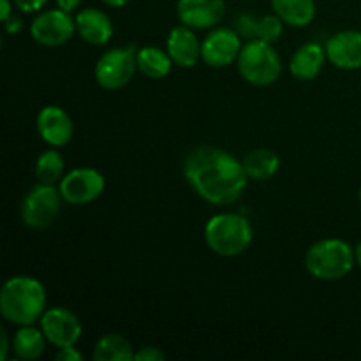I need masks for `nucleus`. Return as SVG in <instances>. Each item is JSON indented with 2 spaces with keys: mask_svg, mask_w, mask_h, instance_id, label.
Returning a JSON list of instances; mask_svg holds the SVG:
<instances>
[{
  "mask_svg": "<svg viewBox=\"0 0 361 361\" xmlns=\"http://www.w3.org/2000/svg\"><path fill=\"white\" fill-rule=\"evenodd\" d=\"M104 176L94 168H78L60 180V194L71 204H87L104 192Z\"/></svg>",
  "mask_w": 361,
  "mask_h": 361,
  "instance_id": "9",
  "label": "nucleus"
},
{
  "mask_svg": "<svg viewBox=\"0 0 361 361\" xmlns=\"http://www.w3.org/2000/svg\"><path fill=\"white\" fill-rule=\"evenodd\" d=\"M46 335L42 330H37L32 324L21 326L13 338V351L20 360H37L41 358L46 349Z\"/></svg>",
  "mask_w": 361,
  "mask_h": 361,
  "instance_id": "20",
  "label": "nucleus"
},
{
  "mask_svg": "<svg viewBox=\"0 0 361 361\" xmlns=\"http://www.w3.org/2000/svg\"><path fill=\"white\" fill-rule=\"evenodd\" d=\"M360 201H361V189H360Z\"/></svg>",
  "mask_w": 361,
  "mask_h": 361,
  "instance_id": "35",
  "label": "nucleus"
},
{
  "mask_svg": "<svg viewBox=\"0 0 361 361\" xmlns=\"http://www.w3.org/2000/svg\"><path fill=\"white\" fill-rule=\"evenodd\" d=\"M81 0H56V6L60 7V9L67 11V13H73V11H76L78 7H80Z\"/></svg>",
  "mask_w": 361,
  "mask_h": 361,
  "instance_id": "31",
  "label": "nucleus"
},
{
  "mask_svg": "<svg viewBox=\"0 0 361 361\" xmlns=\"http://www.w3.org/2000/svg\"><path fill=\"white\" fill-rule=\"evenodd\" d=\"M137 51L133 46L113 48L95 63V81L106 90L123 88L137 69Z\"/></svg>",
  "mask_w": 361,
  "mask_h": 361,
  "instance_id": "7",
  "label": "nucleus"
},
{
  "mask_svg": "<svg viewBox=\"0 0 361 361\" xmlns=\"http://www.w3.org/2000/svg\"><path fill=\"white\" fill-rule=\"evenodd\" d=\"M282 23L284 21L277 16V14H270V16H264L257 21V34L256 37L261 41L268 42V44H274L279 41V37L282 35Z\"/></svg>",
  "mask_w": 361,
  "mask_h": 361,
  "instance_id": "24",
  "label": "nucleus"
},
{
  "mask_svg": "<svg viewBox=\"0 0 361 361\" xmlns=\"http://www.w3.org/2000/svg\"><path fill=\"white\" fill-rule=\"evenodd\" d=\"M63 159L56 150H48L39 155L35 162V176L39 183H48L55 185L56 182L63 178Z\"/></svg>",
  "mask_w": 361,
  "mask_h": 361,
  "instance_id": "23",
  "label": "nucleus"
},
{
  "mask_svg": "<svg viewBox=\"0 0 361 361\" xmlns=\"http://www.w3.org/2000/svg\"><path fill=\"white\" fill-rule=\"evenodd\" d=\"M60 189L48 183H39L25 196L21 204V221L27 228L44 229L53 224L62 207Z\"/></svg>",
  "mask_w": 361,
  "mask_h": 361,
  "instance_id": "6",
  "label": "nucleus"
},
{
  "mask_svg": "<svg viewBox=\"0 0 361 361\" xmlns=\"http://www.w3.org/2000/svg\"><path fill=\"white\" fill-rule=\"evenodd\" d=\"M95 361H134L130 342L120 334H106L95 342Z\"/></svg>",
  "mask_w": 361,
  "mask_h": 361,
  "instance_id": "22",
  "label": "nucleus"
},
{
  "mask_svg": "<svg viewBox=\"0 0 361 361\" xmlns=\"http://www.w3.org/2000/svg\"><path fill=\"white\" fill-rule=\"evenodd\" d=\"M355 257H356V264L361 268V243H358L355 249Z\"/></svg>",
  "mask_w": 361,
  "mask_h": 361,
  "instance_id": "34",
  "label": "nucleus"
},
{
  "mask_svg": "<svg viewBox=\"0 0 361 361\" xmlns=\"http://www.w3.org/2000/svg\"><path fill=\"white\" fill-rule=\"evenodd\" d=\"M242 48L238 32L224 27L215 28L201 42V59L204 60L207 66L221 69V67H228L235 60H238Z\"/></svg>",
  "mask_w": 361,
  "mask_h": 361,
  "instance_id": "10",
  "label": "nucleus"
},
{
  "mask_svg": "<svg viewBox=\"0 0 361 361\" xmlns=\"http://www.w3.org/2000/svg\"><path fill=\"white\" fill-rule=\"evenodd\" d=\"M76 20L63 9H49L39 14L30 25V34L35 42L42 46H62L73 37Z\"/></svg>",
  "mask_w": 361,
  "mask_h": 361,
  "instance_id": "8",
  "label": "nucleus"
},
{
  "mask_svg": "<svg viewBox=\"0 0 361 361\" xmlns=\"http://www.w3.org/2000/svg\"><path fill=\"white\" fill-rule=\"evenodd\" d=\"M55 358L59 361H80L81 355L74 349V345H69V348H60V353Z\"/></svg>",
  "mask_w": 361,
  "mask_h": 361,
  "instance_id": "28",
  "label": "nucleus"
},
{
  "mask_svg": "<svg viewBox=\"0 0 361 361\" xmlns=\"http://www.w3.org/2000/svg\"><path fill=\"white\" fill-rule=\"evenodd\" d=\"M4 25H6V30L9 32V34H16V32H20L21 27H23L21 20H20V18H16V16H11L9 20H7Z\"/></svg>",
  "mask_w": 361,
  "mask_h": 361,
  "instance_id": "30",
  "label": "nucleus"
},
{
  "mask_svg": "<svg viewBox=\"0 0 361 361\" xmlns=\"http://www.w3.org/2000/svg\"><path fill=\"white\" fill-rule=\"evenodd\" d=\"M355 263L353 247L338 238L314 243L305 256L307 270L319 281H341L353 270Z\"/></svg>",
  "mask_w": 361,
  "mask_h": 361,
  "instance_id": "4",
  "label": "nucleus"
},
{
  "mask_svg": "<svg viewBox=\"0 0 361 361\" xmlns=\"http://www.w3.org/2000/svg\"><path fill=\"white\" fill-rule=\"evenodd\" d=\"M164 353L154 345H147V348H141L140 351L134 353V361H164Z\"/></svg>",
  "mask_w": 361,
  "mask_h": 361,
  "instance_id": "26",
  "label": "nucleus"
},
{
  "mask_svg": "<svg viewBox=\"0 0 361 361\" xmlns=\"http://www.w3.org/2000/svg\"><path fill=\"white\" fill-rule=\"evenodd\" d=\"M238 71L245 81L256 87H268L281 78L282 62L274 46L261 39L247 42L240 51Z\"/></svg>",
  "mask_w": 361,
  "mask_h": 361,
  "instance_id": "5",
  "label": "nucleus"
},
{
  "mask_svg": "<svg viewBox=\"0 0 361 361\" xmlns=\"http://www.w3.org/2000/svg\"><path fill=\"white\" fill-rule=\"evenodd\" d=\"M9 355V341H7V331L2 330V351H0V360L6 361Z\"/></svg>",
  "mask_w": 361,
  "mask_h": 361,
  "instance_id": "32",
  "label": "nucleus"
},
{
  "mask_svg": "<svg viewBox=\"0 0 361 361\" xmlns=\"http://www.w3.org/2000/svg\"><path fill=\"white\" fill-rule=\"evenodd\" d=\"M275 14L291 27H307L316 16L314 0H271Z\"/></svg>",
  "mask_w": 361,
  "mask_h": 361,
  "instance_id": "18",
  "label": "nucleus"
},
{
  "mask_svg": "<svg viewBox=\"0 0 361 361\" xmlns=\"http://www.w3.org/2000/svg\"><path fill=\"white\" fill-rule=\"evenodd\" d=\"M326 56L344 71L361 69V32L344 30L331 35L326 42Z\"/></svg>",
  "mask_w": 361,
  "mask_h": 361,
  "instance_id": "13",
  "label": "nucleus"
},
{
  "mask_svg": "<svg viewBox=\"0 0 361 361\" xmlns=\"http://www.w3.org/2000/svg\"><path fill=\"white\" fill-rule=\"evenodd\" d=\"M137 69L152 80H161V78L168 76L169 71L173 67V60L168 51L161 48H154V46H145V48L137 49Z\"/></svg>",
  "mask_w": 361,
  "mask_h": 361,
  "instance_id": "21",
  "label": "nucleus"
},
{
  "mask_svg": "<svg viewBox=\"0 0 361 361\" xmlns=\"http://www.w3.org/2000/svg\"><path fill=\"white\" fill-rule=\"evenodd\" d=\"M326 49L317 42H307L302 48L296 49L289 62V71L296 80L310 81L321 73L326 60Z\"/></svg>",
  "mask_w": 361,
  "mask_h": 361,
  "instance_id": "17",
  "label": "nucleus"
},
{
  "mask_svg": "<svg viewBox=\"0 0 361 361\" xmlns=\"http://www.w3.org/2000/svg\"><path fill=\"white\" fill-rule=\"evenodd\" d=\"M252 236L250 222L238 214L214 215L204 226L207 245L215 254L224 257H235L245 252L252 242Z\"/></svg>",
  "mask_w": 361,
  "mask_h": 361,
  "instance_id": "3",
  "label": "nucleus"
},
{
  "mask_svg": "<svg viewBox=\"0 0 361 361\" xmlns=\"http://www.w3.org/2000/svg\"><path fill=\"white\" fill-rule=\"evenodd\" d=\"M11 16H13V6H11V0H0V20L6 23Z\"/></svg>",
  "mask_w": 361,
  "mask_h": 361,
  "instance_id": "29",
  "label": "nucleus"
},
{
  "mask_svg": "<svg viewBox=\"0 0 361 361\" xmlns=\"http://www.w3.org/2000/svg\"><path fill=\"white\" fill-rule=\"evenodd\" d=\"M102 2L108 4V6H111V7H123V6H127L130 0H102Z\"/></svg>",
  "mask_w": 361,
  "mask_h": 361,
  "instance_id": "33",
  "label": "nucleus"
},
{
  "mask_svg": "<svg viewBox=\"0 0 361 361\" xmlns=\"http://www.w3.org/2000/svg\"><path fill=\"white\" fill-rule=\"evenodd\" d=\"M224 0H178L176 4L180 21L194 30L215 27L224 16Z\"/></svg>",
  "mask_w": 361,
  "mask_h": 361,
  "instance_id": "12",
  "label": "nucleus"
},
{
  "mask_svg": "<svg viewBox=\"0 0 361 361\" xmlns=\"http://www.w3.org/2000/svg\"><path fill=\"white\" fill-rule=\"evenodd\" d=\"M41 330L53 345L69 348L80 341L83 328H81L76 314L71 312L69 309H63V307H55V309H49L42 314Z\"/></svg>",
  "mask_w": 361,
  "mask_h": 361,
  "instance_id": "11",
  "label": "nucleus"
},
{
  "mask_svg": "<svg viewBox=\"0 0 361 361\" xmlns=\"http://www.w3.org/2000/svg\"><path fill=\"white\" fill-rule=\"evenodd\" d=\"M279 168H281V159L268 148H257L243 159V169H245L247 176L256 182L271 178L279 171Z\"/></svg>",
  "mask_w": 361,
  "mask_h": 361,
  "instance_id": "19",
  "label": "nucleus"
},
{
  "mask_svg": "<svg viewBox=\"0 0 361 361\" xmlns=\"http://www.w3.org/2000/svg\"><path fill=\"white\" fill-rule=\"evenodd\" d=\"M37 130L51 147H63L73 140L74 126L67 111L59 106H46L37 115Z\"/></svg>",
  "mask_w": 361,
  "mask_h": 361,
  "instance_id": "14",
  "label": "nucleus"
},
{
  "mask_svg": "<svg viewBox=\"0 0 361 361\" xmlns=\"http://www.w3.org/2000/svg\"><path fill=\"white\" fill-rule=\"evenodd\" d=\"M173 62L180 67H194L201 59V42L194 34V28L187 25L175 27L168 35V49Z\"/></svg>",
  "mask_w": 361,
  "mask_h": 361,
  "instance_id": "15",
  "label": "nucleus"
},
{
  "mask_svg": "<svg viewBox=\"0 0 361 361\" xmlns=\"http://www.w3.org/2000/svg\"><path fill=\"white\" fill-rule=\"evenodd\" d=\"M76 30L81 37L94 46H102L111 39L113 23L109 16L102 11L87 7L76 14Z\"/></svg>",
  "mask_w": 361,
  "mask_h": 361,
  "instance_id": "16",
  "label": "nucleus"
},
{
  "mask_svg": "<svg viewBox=\"0 0 361 361\" xmlns=\"http://www.w3.org/2000/svg\"><path fill=\"white\" fill-rule=\"evenodd\" d=\"M238 34L243 35V37H256L257 21L249 14H242L238 18Z\"/></svg>",
  "mask_w": 361,
  "mask_h": 361,
  "instance_id": "25",
  "label": "nucleus"
},
{
  "mask_svg": "<svg viewBox=\"0 0 361 361\" xmlns=\"http://www.w3.org/2000/svg\"><path fill=\"white\" fill-rule=\"evenodd\" d=\"M48 0H14V6L21 11V13H37L46 6Z\"/></svg>",
  "mask_w": 361,
  "mask_h": 361,
  "instance_id": "27",
  "label": "nucleus"
},
{
  "mask_svg": "<svg viewBox=\"0 0 361 361\" xmlns=\"http://www.w3.org/2000/svg\"><path fill=\"white\" fill-rule=\"evenodd\" d=\"M44 286L34 277L18 275L9 279L0 291V312L4 319L18 326H28L41 321L46 312Z\"/></svg>",
  "mask_w": 361,
  "mask_h": 361,
  "instance_id": "2",
  "label": "nucleus"
},
{
  "mask_svg": "<svg viewBox=\"0 0 361 361\" xmlns=\"http://www.w3.org/2000/svg\"><path fill=\"white\" fill-rule=\"evenodd\" d=\"M183 175L197 196L219 207L233 204L247 187L243 162L217 147H197L183 161Z\"/></svg>",
  "mask_w": 361,
  "mask_h": 361,
  "instance_id": "1",
  "label": "nucleus"
}]
</instances>
